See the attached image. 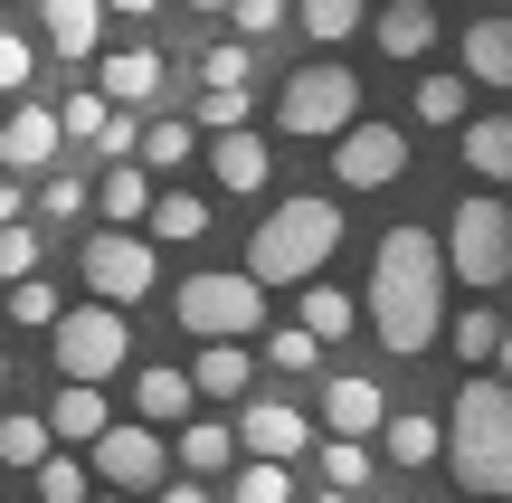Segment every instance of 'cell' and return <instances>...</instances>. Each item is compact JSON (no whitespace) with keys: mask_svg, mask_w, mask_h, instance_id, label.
Returning <instances> with one entry per match:
<instances>
[{"mask_svg":"<svg viewBox=\"0 0 512 503\" xmlns=\"http://www.w3.org/2000/svg\"><path fill=\"white\" fill-rule=\"evenodd\" d=\"M361 314H370V333H380L399 361H418L427 342L446 333V257H437V228H389V238H380Z\"/></svg>","mask_w":512,"mask_h":503,"instance_id":"obj_1","label":"cell"},{"mask_svg":"<svg viewBox=\"0 0 512 503\" xmlns=\"http://www.w3.org/2000/svg\"><path fill=\"white\" fill-rule=\"evenodd\" d=\"M437 428H446L437 456H456V485L512 503V390H503V380L475 371V380L456 390V418H437Z\"/></svg>","mask_w":512,"mask_h":503,"instance_id":"obj_2","label":"cell"},{"mask_svg":"<svg viewBox=\"0 0 512 503\" xmlns=\"http://www.w3.org/2000/svg\"><path fill=\"white\" fill-rule=\"evenodd\" d=\"M342 247V200H275L247 238V276L256 285H313Z\"/></svg>","mask_w":512,"mask_h":503,"instance_id":"obj_3","label":"cell"},{"mask_svg":"<svg viewBox=\"0 0 512 503\" xmlns=\"http://www.w3.org/2000/svg\"><path fill=\"white\" fill-rule=\"evenodd\" d=\"M48 352H57V380H114V371L133 361L124 304H57V323H48Z\"/></svg>","mask_w":512,"mask_h":503,"instance_id":"obj_4","label":"cell"},{"mask_svg":"<svg viewBox=\"0 0 512 503\" xmlns=\"http://www.w3.org/2000/svg\"><path fill=\"white\" fill-rule=\"evenodd\" d=\"M181 333H200V342H247V333H266V285L247 276H228V266H209V276H190L181 295Z\"/></svg>","mask_w":512,"mask_h":503,"instance_id":"obj_5","label":"cell"},{"mask_svg":"<svg viewBox=\"0 0 512 503\" xmlns=\"http://www.w3.org/2000/svg\"><path fill=\"white\" fill-rule=\"evenodd\" d=\"M351 114H361V76L332 67V57H323V67H294L285 95H275V124H285L294 143H332Z\"/></svg>","mask_w":512,"mask_h":503,"instance_id":"obj_6","label":"cell"},{"mask_svg":"<svg viewBox=\"0 0 512 503\" xmlns=\"http://www.w3.org/2000/svg\"><path fill=\"white\" fill-rule=\"evenodd\" d=\"M437 257L465 285H503L512 276V209L503 200H456V219L437 228Z\"/></svg>","mask_w":512,"mask_h":503,"instance_id":"obj_7","label":"cell"},{"mask_svg":"<svg viewBox=\"0 0 512 503\" xmlns=\"http://www.w3.org/2000/svg\"><path fill=\"white\" fill-rule=\"evenodd\" d=\"M76 266H86V295L95 304H143L152 276H162V257H152L143 228H105V238H86V247H76Z\"/></svg>","mask_w":512,"mask_h":503,"instance_id":"obj_8","label":"cell"},{"mask_svg":"<svg viewBox=\"0 0 512 503\" xmlns=\"http://www.w3.org/2000/svg\"><path fill=\"white\" fill-rule=\"evenodd\" d=\"M332 181H342V190H389V181H408V133H399V124H361V114H351V124L332 133Z\"/></svg>","mask_w":512,"mask_h":503,"instance_id":"obj_9","label":"cell"},{"mask_svg":"<svg viewBox=\"0 0 512 503\" xmlns=\"http://www.w3.org/2000/svg\"><path fill=\"white\" fill-rule=\"evenodd\" d=\"M162 466H171V447H162V428H143V418H124V428H105L95 437V485H114V494H152L162 485Z\"/></svg>","mask_w":512,"mask_h":503,"instance_id":"obj_10","label":"cell"},{"mask_svg":"<svg viewBox=\"0 0 512 503\" xmlns=\"http://www.w3.org/2000/svg\"><path fill=\"white\" fill-rule=\"evenodd\" d=\"M238 447H247V456H266V466H294V456L313 447V418L294 409V399H256V409L238 418Z\"/></svg>","mask_w":512,"mask_h":503,"instance_id":"obj_11","label":"cell"},{"mask_svg":"<svg viewBox=\"0 0 512 503\" xmlns=\"http://www.w3.org/2000/svg\"><path fill=\"white\" fill-rule=\"evenodd\" d=\"M57 152H67L57 105H10V114H0V171H48Z\"/></svg>","mask_w":512,"mask_h":503,"instance_id":"obj_12","label":"cell"},{"mask_svg":"<svg viewBox=\"0 0 512 503\" xmlns=\"http://www.w3.org/2000/svg\"><path fill=\"white\" fill-rule=\"evenodd\" d=\"M456 67H465V86H503V95H512V10L456 29Z\"/></svg>","mask_w":512,"mask_h":503,"instance_id":"obj_13","label":"cell"},{"mask_svg":"<svg viewBox=\"0 0 512 503\" xmlns=\"http://www.w3.org/2000/svg\"><path fill=\"white\" fill-rule=\"evenodd\" d=\"M105 428H114L105 380H57V399H48V437H57V447H95Z\"/></svg>","mask_w":512,"mask_h":503,"instance_id":"obj_14","label":"cell"},{"mask_svg":"<svg viewBox=\"0 0 512 503\" xmlns=\"http://www.w3.org/2000/svg\"><path fill=\"white\" fill-rule=\"evenodd\" d=\"M380 418H389L380 380H361V371L323 380V428H332V437H380Z\"/></svg>","mask_w":512,"mask_h":503,"instance_id":"obj_15","label":"cell"},{"mask_svg":"<svg viewBox=\"0 0 512 503\" xmlns=\"http://www.w3.org/2000/svg\"><path fill=\"white\" fill-rule=\"evenodd\" d=\"M38 29H48V48L76 67V57L105 48V0H38Z\"/></svg>","mask_w":512,"mask_h":503,"instance_id":"obj_16","label":"cell"},{"mask_svg":"<svg viewBox=\"0 0 512 503\" xmlns=\"http://www.w3.org/2000/svg\"><path fill=\"white\" fill-rule=\"evenodd\" d=\"M105 105H124V114H143L152 95H162V48H105Z\"/></svg>","mask_w":512,"mask_h":503,"instance_id":"obj_17","label":"cell"},{"mask_svg":"<svg viewBox=\"0 0 512 503\" xmlns=\"http://www.w3.org/2000/svg\"><path fill=\"white\" fill-rule=\"evenodd\" d=\"M86 209H105L114 228H143V209H152V171H143V162H105V181H86Z\"/></svg>","mask_w":512,"mask_h":503,"instance_id":"obj_18","label":"cell"},{"mask_svg":"<svg viewBox=\"0 0 512 503\" xmlns=\"http://www.w3.org/2000/svg\"><path fill=\"white\" fill-rule=\"evenodd\" d=\"M209 181H228L238 200H256L266 190V143L238 124V133H209Z\"/></svg>","mask_w":512,"mask_h":503,"instance_id":"obj_19","label":"cell"},{"mask_svg":"<svg viewBox=\"0 0 512 503\" xmlns=\"http://www.w3.org/2000/svg\"><path fill=\"white\" fill-rule=\"evenodd\" d=\"M190 152H200V124H190V114H152V124L133 133V162L143 171H181Z\"/></svg>","mask_w":512,"mask_h":503,"instance_id":"obj_20","label":"cell"},{"mask_svg":"<svg viewBox=\"0 0 512 503\" xmlns=\"http://www.w3.org/2000/svg\"><path fill=\"white\" fill-rule=\"evenodd\" d=\"M143 228H152L162 247H190V238H209V200H200V190H152Z\"/></svg>","mask_w":512,"mask_h":503,"instance_id":"obj_21","label":"cell"},{"mask_svg":"<svg viewBox=\"0 0 512 503\" xmlns=\"http://www.w3.org/2000/svg\"><path fill=\"white\" fill-rule=\"evenodd\" d=\"M437 447H446V428H437L427 409L380 418V456H389V466H437Z\"/></svg>","mask_w":512,"mask_h":503,"instance_id":"obj_22","label":"cell"},{"mask_svg":"<svg viewBox=\"0 0 512 503\" xmlns=\"http://www.w3.org/2000/svg\"><path fill=\"white\" fill-rule=\"evenodd\" d=\"M370 38H380V57H427L437 48V10H427V0H389Z\"/></svg>","mask_w":512,"mask_h":503,"instance_id":"obj_23","label":"cell"},{"mask_svg":"<svg viewBox=\"0 0 512 503\" xmlns=\"http://www.w3.org/2000/svg\"><path fill=\"white\" fill-rule=\"evenodd\" d=\"M247 380H256L247 342H200V361H190V390H200V399H238Z\"/></svg>","mask_w":512,"mask_h":503,"instance_id":"obj_24","label":"cell"},{"mask_svg":"<svg viewBox=\"0 0 512 503\" xmlns=\"http://www.w3.org/2000/svg\"><path fill=\"white\" fill-rule=\"evenodd\" d=\"M171 456H181V475H200V485H209V475H228V456H238V428H228V418H190Z\"/></svg>","mask_w":512,"mask_h":503,"instance_id":"obj_25","label":"cell"},{"mask_svg":"<svg viewBox=\"0 0 512 503\" xmlns=\"http://www.w3.org/2000/svg\"><path fill=\"white\" fill-rule=\"evenodd\" d=\"M465 105H475V86H465V67H427V76H418V95H408V114H418V124H437V133L456 124Z\"/></svg>","mask_w":512,"mask_h":503,"instance_id":"obj_26","label":"cell"},{"mask_svg":"<svg viewBox=\"0 0 512 503\" xmlns=\"http://www.w3.org/2000/svg\"><path fill=\"white\" fill-rule=\"evenodd\" d=\"M190 371H162V361H152L143 380H133V409H143V428H171V418H190Z\"/></svg>","mask_w":512,"mask_h":503,"instance_id":"obj_27","label":"cell"},{"mask_svg":"<svg viewBox=\"0 0 512 503\" xmlns=\"http://www.w3.org/2000/svg\"><path fill=\"white\" fill-rule=\"evenodd\" d=\"M465 171L475 181H512V114H475L465 124Z\"/></svg>","mask_w":512,"mask_h":503,"instance_id":"obj_28","label":"cell"},{"mask_svg":"<svg viewBox=\"0 0 512 503\" xmlns=\"http://www.w3.org/2000/svg\"><path fill=\"white\" fill-rule=\"evenodd\" d=\"M48 447H57V437H48V418H38V409H0V466H19V475H29Z\"/></svg>","mask_w":512,"mask_h":503,"instance_id":"obj_29","label":"cell"},{"mask_svg":"<svg viewBox=\"0 0 512 503\" xmlns=\"http://www.w3.org/2000/svg\"><path fill=\"white\" fill-rule=\"evenodd\" d=\"M351 323H361V304H351L342 285H304V333L313 342H342Z\"/></svg>","mask_w":512,"mask_h":503,"instance_id":"obj_30","label":"cell"},{"mask_svg":"<svg viewBox=\"0 0 512 503\" xmlns=\"http://www.w3.org/2000/svg\"><path fill=\"white\" fill-rule=\"evenodd\" d=\"M304 38H323V48H342V38H361V19H370V0H304Z\"/></svg>","mask_w":512,"mask_h":503,"instance_id":"obj_31","label":"cell"},{"mask_svg":"<svg viewBox=\"0 0 512 503\" xmlns=\"http://www.w3.org/2000/svg\"><path fill=\"white\" fill-rule=\"evenodd\" d=\"M29 475H38V503H86V494H95V475H86V466H76V456H57V447H48V456H38V466H29Z\"/></svg>","mask_w":512,"mask_h":503,"instance_id":"obj_32","label":"cell"},{"mask_svg":"<svg viewBox=\"0 0 512 503\" xmlns=\"http://www.w3.org/2000/svg\"><path fill=\"white\" fill-rule=\"evenodd\" d=\"M323 485L332 494H361L370 485V437H332V447H323Z\"/></svg>","mask_w":512,"mask_h":503,"instance_id":"obj_33","label":"cell"},{"mask_svg":"<svg viewBox=\"0 0 512 503\" xmlns=\"http://www.w3.org/2000/svg\"><path fill=\"white\" fill-rule=\"evenodd\" d=\"M247 86H200V105H190V124H200V133H238L247 124Z\"/></svg>","mask_w":512,"mask_h":503,"instance_id":"obj_34","label":"cell"},{"mask_svg":"<svg viewBox=\"0 0 512 503\" xmlns=\"http://www.w3.org/2000/svg\"><path fill=\"white\" fill-rule=\"evenodd\" d=\"M228 503H294V475H285V466H266V456H247L238 485H228Z\"/></svg>","mask_w":512,"mask_h":503,"instance_id":"obj_35","label":"cell"},{"mask_svg":"<svg viewBox=\"0 0 512 503\" xmlns=\"http://www.w3.org/2000/svg\"><path fill=\"white\" fill-rule=\"evenodd\" d=\"M10 323H19V333H48V323H57V285L48 276H19L10 285Z\"/></svg>","mask_w":512,"mask_h":503,"instance_id":"obj_36","label":"cell"},{"mask_svg":"<svg viewBox=\"0 0 512 503\" xmlns=\"http://www.w3.org/2000/svg\"><path fill=\"white\" fill-rule=\"evenodd\" d=\"M247 76H256L247 38H219V48H200V86H247Z\"/></svg>","mask_w":512,"mask_h":503,"instance_id":"obj_37","label":"cell"},{"mask_svg":"<svg viewBox=\"0 0 512 503\" xmlns=\"http://www.w3.org/2000/svg\"><path fill=\"white\" fill-rule=\"evenodd\" d=\"M228 19H238V38L256 48V38H275V29L294 19V0H228Z\"/></svg>","mask_w":512,"mask_h":503,"instance_id":"obj_38","label":"cell"},{"mask_svg":"<svg viewBox=\"0 0 512 503\" xmlns=\"http://www.w3.org/2000/svg\"><path fill=\"white\" fill-rule=\"evenodd\" d=\"M494 342H503V314H456V361H494Z\"/></svg>","mask_w":512,"mask_h":503,"instance_id":"obj_39","label":"cell"},{"mask_svg":"<svg viewBox=\"0 0 512 503\" xmlns=\"http://www.w3.org/2000/svg\"><path fill=\"white\" fill-rule=\"evenodd\" d=\"M105 95H67V105H57V133H67V143H95V133H105Z\"/></svg>","mask_w":512,"mask_h":503,"instance_id":"obj_40","label":"cell"},{"mask_svg":"<svg viewBox=\"0 0 512 503\" xmlns=\"http://www.w3.org/2000/svg\"><path fill=\"white\" fill-rule=\"evenodd\" d=\"M19 276H38V228H0V285H19Z\"/></svg>","mask_w":512,"mask_h":503,"instance_id":"obj_41","label":"cell"},{"mask_svg":"<svg viewBox=\"0 0 512 503\" xmlns=\"http://www.w3.org/2000/svg\"><path fill=\"white\" fill-rule=\"evenodd\" d=\"M266 361H275V371H313V361H323V342H313L304 323H285V333L266 342Z\"/></svg>","mask_w":512,"mask_h":503,"instance_id":"obj_42","label":"cell"},{"mask_svg":"<svg viewBox=\"0 0 512 503\" xmlns=\"http://www.w3.org/2000/svg\"><path fill=\"white\" fill-rule=\"evenodd\" d=\"M29 67H38V48H29L19 29H0V95H19V86H29Z\"/></svg>","mask_w":512,"mask_h":503,"instance_id":"obj_43","label":"cell"},{"mask_svg":"<svg viewBox=\"0 0 512 503\" xmlns=\"http://www.w3.org/2000/svg\"><path fill=\"white\" fill-rule=\"evenodd\" d=\"M133 133H143V114L114 105V114H105V133H95V152H105V162H133Z\"/></svg>","mask_w":512,"mask_h":503,"instance_id":"obj_44","label":"cell"},{"mask_svg":"<svg viewBox=\"0 0 512 503\" xmlns=\"http://www.w3.org/2000/svg\"><path fill=\"white\" fill-rule=\"evenodd\" d=\"M38 219H86V181H48L38 190Z\"/></svg>","mask_w":512,"mask_h":503,"instance_id":"obj_45","label":"cell"},{"mask_svg":"<svg viewBox=\"0 0 512 503\" xmlns=\"http://www.w3.org/2000/svg\"><path fill=\"white\" fill-rule=\"evenodd\" d=\"M152 503H209V485H200V475H181V485H152Z\"/></svg>","mask_w":512,"mask_h":503,"instance_id":"obj_46","label":"cell"},{"mask_svg":"<svg viewBox=\"0 0 512 503\" xmlns=\"http://www.w3.org/2000/svg\"><path fill=\"white\" fill-rule=\"evenodd\" d=\"M19 209H29V190H19V181H0V228H10Z\"/></svg>","mask_w":512,"mask_h":503,"instance_id":"obj_47","label":"cell"},{"mask_svg":"<svg viewBox=\"0 0 512 503\" xmlns=\"http://www.w3.org/2000/svg\"><path fill=\"white\" fill-rule=\"evenodd\" d=\"M162 0H105V19H152Z\"/></svg>","mask_w":512,"mask_h":503,"instance_id":"obj_48","label":"cell"},{"mask_svg":"<svg viewBox=\"0 0 512 503\" xmlns=\"http://www.w3.org/2000/svg\"><path fill=\"white\" fill-rule=\"evenodd\" d=\"M494 361H503V371H494V380H503V390H512V323H503V342H494Z\"/></svg>","mask_w":512,"mask_h":503,"instance_id":"obj_49","label":"cell"},{"mask_svg":"<svg viewBox=\"0 0 512 503\" xmlns=\"http://www.w3.org/2000/svg\"><path fill=\"white\" fill-rule=\"evenodd\" d=\"M86 503H143V494H86Z\"/></svg>","mask_w":512,"mask_h":503,"instance_id":"obj_50","label":"cell"},{"mask_svg":"<svg viewBox=\"0 0 512 503\" xmlns=\"http://www.w3.org/2000/svg\"><path fill=\"white\" fill-rule=\"evenodd\" d=\"M190 10H228V0H190Z\"/></svg>","mask_w":512,"mask_h":503,"instance_id":"obj_51","label":"cell"},{"mask_svg":"<svg viewBox=\"0 0 512 503\" xmlns=\"http://www.w3.org/2000/svg\"><path fill=\"white\" fill-rule=\"evenodd\" d=\"M313 503H351V494H313Z\"/></svg>","mask_w":512,"mask_h":503,"instance_id":"obj_52","label":"cell"},{"mask_svg":"<svg viewBox=\"0 0 512 503\" xmlns=\"http://www.w3.org/2000/svg\"><path fill=\"white\" fill-rule=\"evenodd\" d=\"M0 380H10V361H0Z\"/></svg>","mask_w":512,"mask_h":503,"instance_id":"obj_53","label":"cell"},{"mask_svg":"<svg viewBox=\"0 0 512 503\" xmlns=\"http://www.w3.org/2000/svg\"><path fill=\"white\" fill-rule=\"evenodd\" d=\"M0 10H10V0H0Z\"/></svg>","mask_w":512,"mask_h":503,"instance_id":"obj_54","label":"cell"},{"mask_svg":"<svg viewBox=\"0 0 512 503\" xmlns=\"http://www.w3.org/2000/svg\"><path fill=\"white\" fill-rule=\"evenodd\" d=\"M503 10H512V0H503Z\"/></svg>","mask_w":512,"mask_h":503,"instance_id":"obj_55","label":"cell"}]
</instances>
